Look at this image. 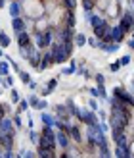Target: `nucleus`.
<instances>
[{
  "mask_svg": "<svg viewBox=\"0 0 134 158\" xmlns=\"http://www.w3.org/2000/svg\"><path fill=\"white\" fill-rule=\"evenodd\" d=\"M21 6H23L21 15H25L27 19H36L44 14V8H42L40 0H23Z\"/></svg>",
  "mask_w": 134,
  "mask_h": 158,
  "instance_id": "1",
  "label": "nucleus"
},
{
  "mask_svg": "<svg viewBox=\"0 0 134 158\" xmlns=\"http://www.w3.org/2000/svg\"><path fill=\"white\" fill-rule=\"evenodd\" d=\"M33 43L40 50L50 48V44L54 43V29L50 27V29H44V31H36V35L33 37Z\"/></svg>",
  "mask_w": 134,
  "mask_h": 158,
  "instance_id": "2",
  "label": "nucleus"
},
{
  "mask_svg": "<svg viewBox=\"0 0 134 158\" xmlns=\"http://www.w3.org/2000/svg\"><path fill=\"white\" fill-rule=\"evenodd\" d=\"M50 54H52V62H54V66L56 64H63V62H67L69 58H67V54H65V50H63V43H58V41H54L52 44H50Z\"/></svg>",
  "mask_w": 134,
  "mask_h": 158,
  "instance_id": "3",
  "label": "nucleus"
},
{
  "mask_svg": "<svg viewBox=\"0 0 134 158\" xmlns=\"http://www.w3.org/2000/svg\"><path fill=\"white\" fill-rule=\"evenodd\" d=\"M73 39H75L73 27L59 25V27L54 29V41H58V43H67V41H73Z\"/></svg>",
  "mask_w": 134,
  "mask_h": 158,
  "instance_id": "4",
  "label": "nucleus"
},
{
  "mask_svg": "<svg viewBox=\"0 0 134 158\" xmlns=\"http://www.w3.org/2000/svg\"><path fill=\"white\" fill-rule=\"evenodd\" d=\"M94 37L100 39V41H105V43H111V25H109L107 21H104L101 25L94 27Z\"/></svg>",
  "mask_w": 134,
  "mask_h": 158,
  "instance_id": "5",
  "label": "nucleus"
},
{
  "mask_svg": "<svg viewBox=\"0 0 134 158\" xmlns=\"http://www.w3.org/2000/svg\"><path fill=\"white\" fill-rule=\"evenodd\" d=\"M75 118H77L78 122L86 123V125H94V123H98V116H96V112H94V110H81V108H78V112H77Z\"/></svg>",
  "mask_w": 134,
  "mask_h": 158,
  "instance_id": "6",
  "label": "nucleus"
},
{
  "mask_svg": "<svg viewBox=\"0 0 134 158\" xmlns=\"http://www.w3.org/2000/svg\"><path fill=\"white\" fill-rule=\"evenodd\" d=\"M113 97L119 98L121 102H124L127 106L134 108V97H132V94H130L127 89H123V87H115V89H113Z\"/></svg>",
  "mask_w": 134,
  "mask_h": 158,
  "instance_id": "7",
  "label": "nucleus"
},
{
  "mask_svg": "<svg viewBox=\"0 0 134 158\" xmlns=\"http://www.w3.org/2000/svg\"><path fill=\"white\" fill-rule=\"evenodd\" d=\"M119 25L123 27V31H124L127 35L134 29V14H132L130 10H124V12H123L121 19H119Z\"/></svg>",
  "mask_w": 134,
  "mask_h": 158,
  "instance_id": "8",
  "label": "nucleus"
},
{
  "mask_svg": "<svg viewBox=\"0 0 134 158\" xmlns=\"http://www.w3.org/2000/svg\"><path fill=\"white\" fill-rule=\"evenodd\" d=\"M56 145L59 148H63V151H67V148L71 147V139H69V135L65 131H61V129L56 131Z\"/></svg>",
  "mask_w": 134,
  "mask_h": 158,
  "instance_id": "9",
  "label": "nucleus"
},
{
  "mask_svg": "<svg viewBox=\"0 0 134 158\" xmlns=\"http://www.w3.org/2000/svg\"><path fill=\"white\" fill-rule=\"evenodd\" d=\"M50 66H54V62H52V54H50V50L46 48V50H42V56H40V64H38L36 72H44V69H48Z\"/></svg>",
  "mask_w": 134,
  "mask_h": 158,
  "instance_id": "10",
  "label": "nucleus"
},
{
  "mask_svg": "<svg viewBox=\"0 0 134 158\" xmlns=\"http://www.w3.org/2000/svg\"><path fill=\"white\" fill-rule=\"evenodd\" d=\"M65 133L69 135V139L71 141H75V143H81L82 141V133H81V127L78 125H67V129H65Z\"/></svg>",
  "mask_w": 134,
  "mask_h": 158,
  "instance_id": "11",
  "label": "nucleus"
},
{
  "mask_svg": "<svg viewBox=\"0 0 134 158\" xmlns=\"http://www.w3.org/2000/svg\"><path fill=\"white\" fill-rule=\"evenodd\" d=\"M56 139H50V137H38L36 141V148H48V151H56Z\"/></svg>",
  "mask_w": 134,
  "mask_h": 158,
  "instance_id": "12",
  "label": "nucleus"
},
{
  "mask_svg": "<svg viewBox=\"0 0 134 158\" xmlns=\"http://www.w3.org/2000/svg\"><path fill=\"white\" fill-rule=\"evenodd\" d=\"M124 31H123V27L119 25V23H117V25H111V43H123L124 41Z\"/></svg>",
  "mask_w": 134,
  "mask_h": 158,
  "instance_id": "13",
  "label": "nucleus"
},
{
  "mask_svg": "<svg viewBox=\"0 0 134 158\" xmlns=\"http://www.w3.org/2000/svg\"><path fill=\"white\" fill-rule=\"evenodd\" d=\"M54 112H56V118H59V120H63V122H69L71 112H69L67 104H56L54 106Z\"/></svg>",
  "mask_w": 134,
  "mask_h": 158,
  "instance_id": "14",
  "label": "nucleus"
},
{
  "mask_svg": "<svg viewBox=\"0 0 134 158\" xmlns=\"http://www.w3.org/2000/svg\"><path fill=\"white\" fill-rule=\"evenodd\" d=\"M8 12H10V18H19L21 12H23V6L19 0H10V4H8Z\"/></svg>",
  "mask_w": 134,
  "mask_h": 158,
  "instance_id": "15",
  "label": "nucleus"
},
{
  "mask_svg": "<svg viewBox=\"0 0 134 158\" xmlns=\"http://www.w3.org/2000/svg\"><path fill=\"white\" fill-rule=\"evenodd\" d=\"M96 48L104 50V52H107V54H111V52H117V50H119V43H105V41H100V39H98Z\"/></svg>",
  "mask_w": 134,
  "mask_h": 158,
  "instance_id": "16",
  "label": "nucleus"
},
{
  "mask_svg": "<svg viewBox=\"0 0 134 158\" xmlns=\"http://www.w3.org/2000/svg\"><path fill=\"white\" fill-rule=\"evenodd\" d=\"M0 131H2V133H15V125L12 122V118L4 116L2 120H0Z\"/></svg>",
  "mask_w": 134,
  "mask_h": 158,
  "instance_id": "17",
  "label": "nucleus"
},
{
  "mask_svg": "<svg viewBox=\"0 0 134 158\" xmlns=\"http://www.w3.org/2000/svg\"><path fill=\"white\" fill-rule=\"evenodd\" d=\"M12 29H13L15 35L21 33V31H25L27 29L25 27V18H23V15H19V18H12Z\"/></svg>",
  "mask_w": 134,
  "mask_h": 158,
  "instance_id": "18",
  "label": "nucleus"
},
{
  "mask_svg": "<svg viewBox=\"0 0 134 158\" xmlns=\"http://www.w3.org/2000/svg\"><path fill=\"white\" fill-rule=\"evenodd\" d=\"M0 147L2 148H12L13 147V133H2L0 131Z\"/></svg>",
  "mask_w": 134,
  "mask_h": 158,
  "instance_id": "19",
  "label": "nucleus"
},
{
  "mask_svg": "<svg viewBox=\"0 0 134 158\" xmlns=\"http://www.w3.org/2000/svg\"><path fill=\"white\" fill-rule=\"evenodd\" d=\"M77 18H75V10H63V25L67 27H75Z\"/></svg>",
  "mask_w": 134,
  "mask_h": 158,
  "instance_id": "20",
  "label": "nucleus"
},
{
  "mask_svg": "<svg viewBox=\"0 0 134 158\" xmlns=\"http://www.w3.org/2000/svg\"><path fill=\"white\" fill-rule=\"evenodd\" d=\"M31 43H33V37L27 33V29H25V31H21V33H17V44H19V48H21V46L31 44Z\"/></svg>",
  "mask_w": 134,
  "mask_h": 158,
  "instance_id": "21",
  "label": "nucleus"
},
{
  "mask_svg": "<svg viewBox=\"0 0 134 158\" xmlns=\"http://www.w3.org/2000/svg\"><path fill=\"white\" fill-rule=\"evenodd\" d=\"M40 56H42V50H40V48H36V50H35V52L27 58V62H29V64L36 69V68H38V64H40Z\"/></svg>",
  "mask_w": 134,
  "mask_h": 158,
  "instance_id": "22",
  "label": "nucleus"
},
{
  "mask_svg": "<svg viewBox=\"0 0 134 158\" xmlns=\"http://www.w3.org/2000/svg\"><path fill=\"white\" fill-rule=\"evenodd\" d=\"M113 141H115V145H117V147L130 148V141H128V137H127V133H121V135H117Z\"/></svg>",
  "mask_w": 134,
  "mask_h": 158,
  "instance_id": "23",
  "label": "nucleus"
},
{
  "mask_svg": "<svg viewBox=\"0 0 134 158\" xmlns=\"http://www.w3.org/2000/svg\"><path fill=\"white\" fill-rule=\"evenodd\" d=\"M35 50H36L35 43H31V44H27V46H21V48H19V54H21V58H25V60H27Z\"/></svg>",
  "mask_w": 134,
  "mask_h": 158,
  "instance_id": "24",
  "label": "nucleus"
},
{
  "mask_svg": "<svg viewBox=\"0 0 134 158\" xmlns=\"http://www.w3.org/2000/svg\"><path fill=\"white\" fill-rule=\"evenodd\" d=\"M40 120H42L44 125H52V127H54V123H56V116H52L48 112H42L40 114Z\"/></svg>",
  "mask_w": 134,
  "mask_h": 158,
  "instance_id": "25",
  "label": "nucleus"
},
{
  "mask_svg": "<svg viewBox=\"0 0 134 158\" xmlns=\"http://www.w3.org/2000/svg\"><path fill=\"white\" fill-rule=\"evenodd\" d=\"M115 156L117 158H128L130 154V148H124V147H115Z\"/></svg>",
  "mask_w": 134,
  "mask_h": 158,
  "instance_id": "26",
  "label": "nucleus"
},
{
  "mask_svg": "<svg viewBox=\"0 0 134 158\" xmlns=\"http://www.w3.org/2000/svg\"><path fill=\"white\" fill-rule=\"evenodd\" d=\"M56 87H58V79L54 77V79H50V81H48V87H46V89H42V97H48V94L56 89Z\"/></svg>",
  "mask_w": 134,
  "mask_h": 158,
  "instance_id": "27",
  "label": "nucleus"
},
{
  "mask_svg": "<svg viewBox=\"0 0 134 158\" xmlns=\"http://www.w3.org/2000/svg\"><path fill=\"white\" fill-rule=\"evenodd\" d=\"M36 156H40V158H54V156H56V151H48V148H36Z\"/></svg>",
  "mask_w": 134,
  "mask_h": 158,
  "instance_id": "28",
  "label": "nucleus"
},
{
  "mask_svg": "<svg viewBox=\"0 0 134 158\" xmlns=\"http://www.w3.org/2000/svg\"><path fill=\"white\" fill-rule=\"evenodd\" d=\"M104 21H105V19L101 18V15H98V14H92V18L88 19V23L92 25V29H94V27H98V25H101Z\"/></svg>",
  "mask_w": 134,
  "mask_h": 158,
  "instance_id": "29",
  "label": "nucleus"
},
{
  "mask_svg": "<svg viewBox=\"0 0 134 158\" xmlns=\"http://www.w3.org/2000/svg\"><path fill=\"white\" fill-rule=\"evenodd\" d=\"M10 43H12L10 35L4 33V31H0V46H2V48H8V46H10Z\"/></svg>",
  "mask_w": 134,
  "mask_h": 158,
  "instance_id": "30",
  "label": "nucleus"
},
{
  "mask_svg": "<svg viewBox=\"0 0 134 158\" xmlns=\"http://www.w3.org/2000/svg\"><path fill=\"white\" fill-rule=\"evenodd\" d=\"M10 73V62L8 60H0V75H8Z\"/></svg>",
  "mask_w": 134,
  "mask_h": 158,
  "instance_id": "31",
  "label": "nucleus"
},
{
  "mask_svg": "<svg viewBox=\"0 0 134 158\" xmlns=\"http://www.w3.org/2000/svg\"><path fill=\"white\" fill-rule=\"evenodd\" d=\"M59 4L63 10H75V6H77V0H59Z\"/></svg>",
  "mask_w": 134,
  "mask_h": 158,
  "instance_id": "32",
  "label": "nucleus"
},
{
  "mask_svg": "<svg viewBox=\"0 0 134 158\" xmlns=\"http://www.w3.org/2000/svg\"><path fill=\"white\" fill-rule=\"evenodd\" d=\"M96 6H98V0H82V8H84V12H90V10H94Z\"/></svg>",
  "mask_w": 134,
  "mask_h": 158,
  "instance_id": "33",
  "label": "nucleus"
},
{
  "mask_svg": "<svg viewBox=\"0 0 134 158\" xmlns=\"http://www.w3.org/2000/svg\"><path fill=\"white\" fill-rule=\"evenodd\" d=\"M73 43H75L77 46H84V44H86V35H82V33H75Z\"/></svg>",
  "mask_w": 134,
  "mask_h": 158,
  "instance_id": "34",
  "label": "nucleus"
},
{
  "mask_svg": "<svg viewBox=\"0 0 134 158\" xmlns=\"http://www.w3.org/2000/svg\"><path fill=\"white\" fill-rule=\"evenodd\" d=\"M27 110H29V100H19V102H17V112H15V114L27 112Z\"/></svg>",
  "mask_w": 134,
  "mask_h": 158,
  "instance_id": "35",
  "label": "nucleus"
},
{
  "mask_svg": "<svg viewBox=\"0 0 134 158\" xmlns=\"http://www.w3.org/2000/svg\"><path fill=\"white\" fill-rule=\"evenodd\" d=\"M12 85H13V77L8 73V75H4V79H2V87H6V89H12Z\"/></svg>",
  "mask_w": 134,
  "mask_h": 158,
  "instance_id": "36",
  "label": "nucleus"
},
{
  "mask_svg": "<svg viewBox=\"0 0 134 158\" xmlns=\"http://www.w3.org/2000/svg\"><path fill=\"white\" fill-rule=\"evenodd\" d=\"M77 72V64H75V60H71V66L63 69V75H71V73H75Z\"/></svg>",
  "mask_w": 134,
  "mask_h": 158,
  "instance_id": "37",
  "label": "nucleus"
},
{
  "mask_svg": "<svg viewBox=\"0 0 134 158\" xmlns=\"http://www.w3.org/2000/svg\"><path fill=\"white\" fill-rule=\"evenodd\" d=\"M10 98H12V102H13V104H17V102L21 100V97H19V93L15 91V89H10Z\"/></svg>",
  "mask_w": 134,
  "mask_h": 158,
  "instance_id": "38",
  "label": "nucleus"
},
{
  "mask_svg": "<svg viewBox=\"0 0 134 158\" xmlns=\"http://www.w3.org/2000/svg\"><path fill=\"white\" fill-rule=\"evenodd\" d=\"M19 79H21V83H23V85H27V83L31 81V75H29L27 72H19Z\"/></svg>",
  "mask_w": 134,
  "mask_h": 158,
  "instance_id": "39",
  "label": "nucleus"
},
{
  "mask_svg": "<svg viewBox=\"0 0 134 158\" xmlns=\"http://www.w3.org/2000/svg\"><path fill=\"white\" fill-rule=\"evenodd\" d=\"M12 122H13V125H15V129H19V127H23V122H21V118H19V114H15V116L12 118Z\"/></svg>",
  "mask_w": 134,
  "mask_h": 158,
  "instance_id": "40",
  "label": "nucleus"
},
{
  "mask_svg": "<svg viewBox=\"0 0 134 158\" xmlns=\"http://www.w3.org/2000/svg\"><path fill=\"white\" fill-rule=\"evenodd\" d=\"M38 100H40V98H38L36 94H31V97H29V106L36 108V106H38Z\"/></svg>",
  "mask_w": 134,
  "mask_h": 158,
  "instance_id": "41",
  "label": "nucleus"
},
{
  "mask_svg": "<svg viewBox=\"0 0 134 158\" xmlns=\"http://www.w3.org/2000/svg\"><path fill=\"white\" fill-rule=\"evenodd\" d=\"M98 154L104 156V158H107V156H111V151H109V147H105V148H98Z\"/></svg>",
  "mask_w": 134,
  "mask_h": 158,
  "instance_id": "42",
  "label": "nucleus"
},
{
  "mask_svg": "<svg viewBox=\"0 0 134 158\" xmlns=\"http://www.w3.org/2000/svg\"><path fill=\"white\" fill-rule=\"evenodd\" d=\"M2 156H4V158H13V156H15L13 148H4V151H2Z\"/></svg>",
  "mask_w": 134,
  "mask_h": 158,
  "instance_id": "43",
  "label": "nucleus"
},
{
  "mask_svg": "<svg viewBox=\"0 0 134 158\" xmlns=\"http://www.w3.org/2000/svg\"><path fill=\"white\" fill-rule=\"evenodd\" d=\"M8 110H10L8 104H0V120H2L4 116H8Z\"/></svg>",
  "mask_w": 134,
  "mask_h": 158,
  "instance_id": "44",
  "label": "nucleus"
},
{
  "mask_svg": "<svg viewBox=\"0 0 134 158\" xmlns=\"http://www.w3.org/2000/svg\"><path fill=\"white\" fill-rule=\"evenodd\" d=\"M109 69H111V72H119V69H121V60H117V62H113V64L109 66Z\"/></svg>",
  "mask_w": 134,
  "mask_h": 158,
  "instance_id": "45",
  "label": "nucleus"
},
{
  "mask_svg": "<svg viewBox=\"0 0 134 158\" xmlns=\"http://www.w3.org/2000/svg\"><path fill=\"white\" fill-rule=\"evenodd\" d=\"M98 93H100V98H107V93H105L104 85H98Z\"/></svg>",
  "mask_w": 134,
  "mask_h": 158,
  "instance_id": "46",
  "label": "nucleus"
},
{
  "mask_svg": "<svg viewBox=\"0 0 134 158\" xmlns=\"http://www.w3.org/2000/svg\"><path fill=\"white\" fill-rule=\"evenodd\" d=\"M29 139H31V143H35V145H36V141H38V133H36V131H29Z\"/></svg>",
  "mask_w": 134,
  "mask_h": 158,
  "instance_id": "47",
  "label": "nucleus"
},
{
  "mask_svg": "<svg viewBox=\"0 0 134 158\" xmlns=\"http://www.w3.org/2000/svg\"><path fill=\"white\" fill-rule=\"evenodd\" d=\"M36 152H33V151H21L19 152V156H25V158H33Z\"/></svg>",
  "mask_w": 134,
  "mask_h": 158,
  "instance_id": "48",
  "label": "nucleus"
},
{
  "mask_svg": "<svg viewBox=\"0 0 134 158\" xmlns=\"http://www.w3.org/2000/svg\"><path fill=\"white\" fill-rule=\"evenodd\" d=\"M94 79H96V83H98V85H104V83H105V77L101 75V73H96V77H94Z\"/></svg>",
  "mask_w": 134,
  "mask_h": 158,
  "instance_id": "49",
  "label": "nucleus"
},
{
  "mask_svg": "<svg viewBox=\"0 0 134 158\" xmlns=\"http://www.w3.org/2000/svg\"><path fill=\"white\" fill-rule=\"evenodd\" d=\"M46 108H48V102H46V100H38L36 110H46Z\"/></svg>",
  "mask_w": 134,
  "mask_h": 158,
  "instance_id": "50",
  "label": "nucleus"
},
{
  "mask_svg": "<svg viewBox=\"0 0 134 158\" xmlns=\"http://www.w3.org/2000/svg\"><path fill=\"white\" fill-rule=\"evenodd\" d=\"M88 104H90V110H94V112H96V110H98V102L94 100V98H92V100L88 102Z\"/></svg>",
  "mask_w": 134,
  "mask_h": 158,
  "instance_id": "51",
  "label": "nucleus"
},
{
  "mask_svg": "<svg viewBox=\"0 0 134 158\" xmlns=\"http://www.w3.org/2000/svg\"><path fill=\"white\" fill-rule=\"evenodd\" d=\"M127 64H130V56H123L121 58V66H127Z\"/></svg>",
  "mask_w": 134,
  "mask_h": 158,
  "instance_id": "52",
  "label": "nucleus"
},
{
  "mask_svg": "<svg viewBox=\"0 0 134 158\" xmlns=\"http://www.w3.org/2000/svg\"><path fill=\"white\" fill-rule=\"evenodd\" d=\"M86 43H88L90 46H96V44H98V39H96V37H94V39H86Z\"/></svg>",
  "mask_w": 134,
  "mask_h": 158,
  "instance_id": "53",
  "label": "nucleus"
},
{
  "mask_svg": "<svg viewBox=\"0 0 134 158\" xmlns=\"http://www.w3.org/2000/svg\"><path fill=\"white\" fill-rule=\"evenodd\" d=\"M27 85H29V89H33V91H35V89H36V87H38V83H35V81H33V79H31V81H29Z\"/></svg>",
  "mask_w": 134,
  "mask_h": 158,
  "instance_id": "54",
  "label": "nucleus"
},
{
  "mask_svg": "<svg viewBox=\"0 0 134 158\" xmlns=\"http://www.w3.org/2000/svg\"><path fill=\"white\" fill-rule=\"evenodd\" d=\"M90 94L94 98H100V93H98V89H90Z\"/></svg>",
  "mask_w": 134,
  "mask_h": 158,
  "instance_id": "55",
  "label": "nucleus"
},
{
  "mask_svg": "<svg viewBox=\"0 0 134 158\" xmlns=\"http://www.w3.org/2000/svg\"><path fill=\"white\" fill-rule=\"evenodd\" d=\"M127 44H128V48H130V50H134V39H130Z\"/></svg>",
  "mask_w": 134,
  "mask_h": 158,
  "instance_id": "56",
  "label": "nucleus"
},
{
  "mask_svg": "<svg viewBox=\"0 0 134 158\" xmlns=\"http://www.w3.org/2000/svg\"><path fill=\"white\" fill-rule=\"evenodd\" d=\"M8 6V0H0V8H6Z\"/></svg>",
  "mask_w": 134,
  "mask_h": 158,
  "instance_id": "57",
  "label": "nucleus"
},
{
  "mask_svg": "<svg viewBox=\"0 0 134 158\" xmlns=\"http://www.w3.org/2000/svg\"><path fill=\"white\" fill-rule=\"evenodd\" d=\"M4 56V52H2V46H0V58H2Z\"/></svg>",
  "mask_w": 134,
  "mask_h": 158,
  "instance_id": "58",
  "label": "nucleus"
},
{
  "mask_svg": "<svg viewBox=\"0 0 134 158\" xmlns=\"http://www.w3.org/2000/svg\"><path fill=\"white\" fill-rule=\"evenodd\" d=\"M2 151H4V148H2V147H0V158H2Z\"/></svg>",
  "mask_w": 134,
  "mask_h": 158,
  "instance_id": "59",
  "label": "nucleus"
},
{
  "mask_svg": "<svg viewBox=\"0 0 134 158\" xmlns=\"http://www.w3.org/2000/svg\"><path fill=\"white\" fill-rule=\"evenodd\" d=\"M132 89H134V77H132Z\"/></svg>",
  "mask_w": 134,
  "mask_h": 158,
  "instance_id": "60",
  "label": "nucleus"
},
{
  "mask_svg": "<svg viewBox=\"0 0 134 158\" xmlns=\"http://www.w3.org/2000/svg\"><path fill=\"white\" fill-rule=\"evenodd\" d=\"M0 85H2V75H0Z\"/></svg>",
  "mask_w": 134,
  "mask_h": 158,
  "instance_id": "61",
  "label": "nucleus"
},
{
  "mask_svg": "<svg viewBox=\"0 0 134 158\" xmlns=\"http://www.w3.org/2000/svg\"><path fill=\"white\" fill-rule=\"evenodd\" d=\"M130 33H132V39H134V31H130Z\"/></svg>",
  "mask_w": 134,
  "mask_h": 158,
  "instance_id": "62",
  "label": "nucleus"
},
{
  "mask_svg": "<svg viewBox=\"0 0 134 158\" xmlns=\"http://www.w3.org/2000/svg\"><path fill=\"white\" fill-rule=\"evenodd\" d=\"M0 94H2V89H0Z\"/></svg>",
  "mask_w": 134,
  "mask_h": 158,
  "instance_id": "63",
  "label": "nucleus"
},
{
  "mask_svg": "<svg viewBox=\"0 0 134 158\" xmlns=\"http://www.w3.org/2000/svg\"><path fill=\"white\" fill-rule=\"evenodd\" d=\"M19 2H23V0H19Z\"/></svg>",
  "mask_w": 134,
  "mask_h": 158,
  "instance_id": "64",
  "label": "nucleus"
}]
</instances>
